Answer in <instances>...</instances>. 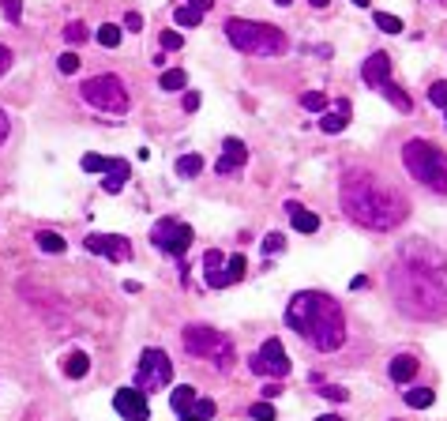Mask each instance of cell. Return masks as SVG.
<instances>
[{
  "label": "cell",
  "instance_id": "cell-1",
  "mask_svg": "<svg viewBox=\"0 0 447 421\" xmlns=\"http://www.w3.org/2000/svg\"><path fill=\"white\" fill-rule=\"evenodd\" d=\"M338 200H342V215L365 230H394L410 210L399 188H391L384 177L365 174V169H353V174L342 177Z\"/></svg>",
  "mask_w": 447,
  "mask_h": 421
},
{
  "label": "cell",
  "instance_id": "cell-2",
  "mask_svg": "<svg viewBox=\"0 0 447 421\" xmlns=\"http://www.w3.org/2000/svg\"><path fill=\"white\" fill-rule=\"evenodd\" d=\"M394 305L414 320H447V275L436 263L402 260L391 271Z\"/></svg>",
  "mask_w": 447,
  "mask_h": 421
},
{
  "label": "cell",
  "instance_id": "cell-3",
  "mask_svg": "<svg viewBox=\"0 0 447 421\" xmlns=\"http://www.w3.org/2000/svg\"><path fill=\"white\" fill-rule=\"evenodd\" d=\"M286 324L320 353H331L346 342V316H342V305L331 294H320V289H301V294L289 297Z\"/></svg>",
  "mask_w": 447,
  "mask_h": 421
},
{
  "label": "cell",
  "instance_id": "cell-4",
  "mask_svg": "<svg viewBox=\"0 0 447 421\" xmlns=\"http://www.w3.org/2000/svg\"><path fill=\"white\" fill-rule=\"evenodd\" d=\"M226 38L230 46H237L241 53H248V57H282V53L289 49L286 34L279 31V26L271 23H252V19H226Z\"/></svg>",
  "mask_w": 447,
  "mask_h": 421
},
{
  "label": "cell",
  "instance_id": "cell-5",
  "mask_svg": "<svg viewBox=\"0 0 447 421\" xmlns=\"http://www.w3.org/2000/svg\"><path fill=\"white\" fill-rule=\"evenodd\" d=\"M402 166L410 169V177L421 181L432 192L447 196V154L440 147H432L429 139H410L402 147Z\"/></svg>",
  "mask_w": 447,
  "mask_h": 421
},
{
  "label": "cell",
  "instance_id": "cell-6",
  "mask_svg": "<svg viewBox=\"0 0 447 421\" xmlns=\"http://www.w3.org/2000/svg\"><path fill=\"white\" fill-rule=\"evenodd\" d=\"M181 339H184V350H188L192 358L210 361L218 373L233 368V342H230V335H222V331H215V327H207V324H188Z\"/></svg>",
  "mask_w": 447,
  "mask_h": 421
},
{
  "label": "cell",
  "instance_id": "cell-7",
  "mask_svg": "<svg viewBox=\"0 0 447 421\" xmlns=\"http://www.w3.org/2000/svg\"><path fill=\"white\" fill-rule=\"evenodd\" d=\"M79 95H83L87 105H95V110H102V113H113V117L128 113V90H124V79L121 75L102 72L95 79H87V83L79 87Z\"/></svg>",
  "mask_w": 447,
  "mask_h": 421
},
{
  "label": "cell",
  "instance_id": "cell-8",
  "mask_svg": "<svg viewBox=\"0 0 447 421\" xmlns=\"http://www.w3.org/2000/svg\"><path fill=\"white\" fill-rule=\"evenodd\" d=\"M169 380H173V361H169V353L166 350H143L139 353V365H136V388L143 395H151V391H162L169 388Z\"/></svg>",
  "mask_w": 447,
  "mask_h": 421
},
{
  "label": "cell",
  "instance_id": "cell-9",
  "mask_svg": "<svg viewBox=\"0 0 447 421\" xmlns=\"http://www.w3.org/2000/svg\"><path fill=\"white\" fill-rule=\"evenodd\" d=\"M151 241L158 252H169V256H184L195 241V233L188 222H177V218H158L154 230H151Z\"/></svg>",
  "mask_w": 447,
  "mask_h": 421
},
{
  "label": "cell",
  "instance_id": "cell-10",
  "mask_svg": "<svg viewBox=\"0 0 447 421\" xmlns=\"http://www.w3.org/2000/svg\"><path fill=\"white\" fill-rule=\"evenodd\" d=\"M169 406H173L177 421H210V417H215V403L200 399V391H195L192 384L173 388V395H169Z\"/></svg>",
  "mask_w": 447,
  "mask_h": 421
},
{
  "label": "cell",
  "instance_id": "cell-11",
  "mask_svg": "<svg viewBox=\"0 0 447 421\" xmlns=\"http://www.w3.org/2000/svg\"><path fill=\"white\" fill-rule=\"evenodd\" d=\"M248 365H252L256 376H271V380L289 376V358H286V350H282L279 339H267V342H263L252 358H248Z\"/></svg>",
  "mask_w": 447,
  "mask_h": 421
},
{
  "label": "cell",
  "instance_id": "cell-12",
  "mask_svg": "<svg viewBox=\"0 0 447 421\" xmlns=\"http://www.w3.org/2000/svg\"><path fill=\"white\" fill-rule=\"evenodd\" d=\"M113 410L124 421H151V403L139 388H121L113 395Z\"/></svg>",
  "mask_w": 447,
  "mask_h": 421
},
{
  "label": "cell",
  "instance_id": "cell-13",
  "mask_svg": "<svg viewBox=\"0 0 447 421\" xmlns=\"http://www.w3.org/2000/svg\"><path fill=\"white\" fill-rule=\"evenodd\" d=\"M83 245H87V252L109 256V260H117V263L131 260V245H128V237H121V233H90Z\"/></svg>",
  "mask_w": 447,
  "mask_h": 421
},
{
  "label": "cell",
  "instance_id": "cell-14",
  "mask_svg": "<svg viewBox=\"0 0 447 421\" xmlns=\"http://www.w3.org/2000/svg\"><path fill=\"white\" fill-rule=\"evenodd\" d=\"M244 158H248V151H244V143L241 139H226V147H222V158H218V174L226 177V174H233V169H241L244 166Z\"/></svg>",
  "mask_w": 447,
  "mask_h": 421
},
{
  "label": "cell",
  "instance_id": "cell-15",
  "mask_svg": "<svg viewBox=\"0 0 447 421\" xmlns=\"http://www.w3.org/2000/svg\"><path fill=\"white\" fill-rule=\"evenodd\" d=\"M203 263H207V286L210 289H226L230 286V275H226V260H222L218 248H210V252L203 256Z\"/></svg>",
  "mask_w": 447,
  "mask_h": 421
},
{
  "label": "cell",
  "instance_id": "cell-16",
  "mask_svg": "<svg viewBox=\"0 0 447 421\" xmlns=\"http://www.w3.org/2000/svg\"><path fill=\"white\" fill-rule=\"evenodd\" d=\"M128 174H131V166L124 162V158H109V166H105V181H102V188L109 192V196H117V192L124 188Z\"/></svg>",
  "mask_w": 447,
  "mask_h": 421
},
{
  "label": "cell",
  "instance_id": "cell-17",
  "mask_svg": "<svg viewBox=\"0 0 447 421\" xmlns=\"http://www.w3.org/2000/svg\"><path fill=\"white\" fill-rule=\"evenodd\" d=\"M387 75H391V57L387 53H372V57L365 60V68H361V79L368 87H376L379 79H387Z\"/></svg>",
  "mask_w": 447,
  "mask_h": 421
},
{
  "label": "cell",
  "instance_id": "cell-18",
  "mask_svg": "<svg viewBox=\"0 0 447 421\" xmlns=\"http://www.w3.org/2000/svg\"><path fill=\"white\" fill-rule=\"evenodd\" d=\"M286 215H289V222H293L297 233H316V230H320V215H312V210L301 207V203H286Z\"/></svg>",
  "mask_w": 447,
  "mask_h": 421
},
{
  "label": "cell",
  "instance_id": "cell-19",
  "mask_svg": "<svg viewBox=\"0 0 447 421\" xmlns=\"http://www.w3.org/2000/svg\"><path fill=\"white\" fill-rule=\"evenodd\" d=\"M387 373H391L394 384H410L414 373H417V358H414V353H399V358H391Z\"/></svg>",
  "mask_w": 447,
  "mask_h": 421
},
{
  "label": "cell",
  "instance_id": "cell-20",
  "mask_svg": "<svg viewBox=\"0 0 447 421\" xmlns=\"http://www.w3.org/2000/svg\"><path fill=\"white\" fill-rule=\"evenodd\" d=\"M64 376H72V380H83L87 373H90V358H87V353L83 350H72L68 353V358H64Z\"/></svg>",
  "mask_w": 447,
  "mask_h": 421
},
{
  "label": "cell",
  "instance_id": "cell-21",
  "mask_svg": "<svg viewBox=\"0 0 447 421\" xmlns=\"http://www.w3.org/2000/svg\"><path fill=\"white\" fill-rule=\"evenodd\" d=\"M432 403H436V391L432 388H410L406 391V406H410V410H429Z\"/></svg>",
  "mask_w": 447,
  "mask_h": 421
},
{
  "label": "cell",
  "instance_id": "cell-22",
  "mask_svg": "<svg viewBox=\"0 0 447 421\" xmlns=\"http://www.w3.org/2000/svg\"><path fill=\"white\" fill-rule=\"evenodd\" d=\"M38 248H42V252H64V248H68V241H64L60 233H53V230H38Z\"/></svg>",
  "mask_w": 447,
  "mask_h": 421
},
{
  "label": "cell",
  "instance_id": "cell-23",
  "mask_svg": "<svg viewBox=\"0 0 447 421\" xmlns=\"http://www.w3.org/2000/svg\"><path fill=\"white\" fill-rule=\"evenodd\" d=\"M177 174L181 177H200L203 174V158L200 154H181L177 158Z\"/></svg>",
  "mask_w": 447,
  "mask_h": 421
},
{
  "label": "cell",
  "instance_id": "cell-24",
  "mask_svg": "<svg viewBox=\"0 0 447 421\" xmlns=\"http://www.w3.org/2000/svg\"><path fill=\"white\" fill-rule=\"evenodd\" d=\"M98 46H105V49H117V46H121V26L102 23V26H98Z\"/></svg>",
  "mask_w": 447,
  "mask_h": 421
},
{
  "label": "cell",
  "instance_id": "cell-25",
  "mask_svg": "<svg viewBox=\"0 0 447 421\" xmlns=\"http://www.w3.org/2000/svg\"><path fill=\"white\" fill-rule=\"evenodd\" d=\"M184 87H188V75H184L181 68L162 72V90H184Z\"/></svg>",
  "mask_w": 447,
  "mask_h": 421
},
{
  "label": "cell",
  "instance_id": "cell-26",
  "mask_svg": "<svg viewBox=\"0 0 447 421\" xmlns=\"http://www.w3.org/2000/svg\"><path fill=\"white\" fill-rule=\"evenodd\" d=\"M376 26L384 34H402V19L399 16H387V11H376Z\"/></svg>",
  "mask_w": 447,
  "mask_h": 421
},
{
  "label": "cell",
  "instance_id": "cell-27",
  "mask_svg": "<svg viewBox=\"0 0 447 421\" xmlns=\"http://www.w3.org/2000/svg\"><path fill=\"white\" fill-rule=\"evenodd\" d=\"M301 105L312 110V113H323L327 110V95H323V90H308V95H301Z\"/></svg>",
  "mask_w": 447,
  "mask_h": 421
},
{
  "label": "cell",
  "instance_id": "cell-28",
  "mask_svg": "<svg viewBox=\"0 0 447 421\" xmlns=\"http://www.w3.org/2000/svg\"><path fill=\"white\" fill-rule=\"evenodd\" d=\"M64 42H68V46H83L87 42V26L83 23H68V26H64Z\"/></svg>",
  "mask_w": 447,
  "mask_h": 421
},
{
  "label": "cell",
  "instance_id": "cell-29",
  "mask_svg": "<svg viewBox=\"0 0 447 421\" xmlns=\"http://www.w3.org/2000/svg\"><path fill=\"white\" fill-rule=\"evenodd\" d=\"M320 128L331 132V136H338V132L346 128V117H342V113H323V117H320Z\"/></svg>",
  "mask_w": 447,
  "mask_h": 421
},
{
  "label": "cell",
  "instance_id": "cell-30",
  "mask_svg": "<svg viewBox=\"0 0 447 421\" xmlns=\"http://www.w3.org/2000/svg\"><path fill=\"white\" fill-rule=\"evenodd\" d=\"M173 19H177V26H200V11H195V8H177L173 11Z\"/></svg>",
  "mask_w": 447,
  "mask_h": 421
},
{
  "label": "cell",
  "instance_id": "cell-31",
  "mask_svg": "<svg viewBox=\"0 0 447 421\" xmlns=\"http://www.w3.org/2000/svg\"><path fill=\"white\" fill-rule=\"evenodd\" d=\"M429 102L440 105V110H447V79H440V83L429 87Z\"/></svg>",
  "mask_w": 447,
  "mask_h": 421
},
{
  "label": "cell",
  "instance_id": "cell-32",
  "mask_svg": "<svg viewBox=\"0 0 447 421\" xmlns=\"http://www.w3.org/2000/svg\"><path fill=\"white\" fill-rule=\"evenodd\" d=\"M244 256H233V260H226V275H230V282H241L244 279Z\"/></svg>",
  "mask_w": 447,
  "mask_h": 421
},
{
  "label": "cell",
  "instance_id": "cell-33",
  "mask_svg": "<svg viewBox=\"0 0 447 421\" xmlns=\"http://www.w3.org/2000/svg\"><path fill=\"white\" fill-rule=\"evenodd\" d=\"M0 8H4V19L8 23H19L23 19V0H0Z\"/></svg>",
  "mask_w": 447,
  "mask_h": 421
},
{
  "label": "cell",
  "instance_id": "cell-34",
  "mask_svg": "<svg viewBox=\"0 0 447 421\" xmlns=\"http://www.w3.org/2000/svg\"><path fill=\"white\" fill-rule=\"evenodd\" d=\"M105 166H109V158H102V154H87V158H83V169H87V174H105Z\"/></svg>",
  "mask_w": 447,
  "mask_h": 421
},
{
  "label": "cell",
  "instance_id": "cell-35",
  "mask_svg": "<svg viewBox=\"0 0 447 421\" xmlns=\"http://www.w3.org/2000/svg\"><path fill=\"white\" fill-rule=\"evenodd\" d=\"M248 414H252V421H274V406L271 403H256Z\"/></svg>",
  "mask_w": 447,
  "mask_h": 421
},
{
  "label": "cell",
  "instance_id": "cell-36",
  "mask_svg": "<svg viewBox=\"0 0 447 421\" xmlns=\"http://www.w3.org/2000/svg\"><path fill=\"white\" fill-rule=\"evenodd\" d=\"M57 68H60L64 75H72V72H79V53H64V57L57 60Z\"/></svg>",
  "mask_w": 447,
  "mask_h": 421
},
{
  "label": "cell",
  "instance_id": "cell-37",
  "mask_svg": "<svg viewBox=\"0 0 447 421\" xmlns=\"http://www.w3.org/2000/svg\"><path fill=\"white\" fill-rule=\"evenodd\" d=\"M282 248H286V237L282 233H267V241H263V252H282Z\"/></svg>",
  "mask_w": 447,
  "mask_h": 421
},
{
  "label": "cell",
  "instance_id": "cell-38",
  "mask_svg": "<svg viewBox=\"0 0 447 421\" xmlns=\"http://www.w3.org/2000/svg\"><path fill=\"white\" fill-rule=\"evenodd\" d=\"M200 102H203L200 90H184V102L181 105H184V113H195V110H200Z\"/></svg>",
  "mask_w": 447,
  "mask_h": 421
},
{
  "label": "cell",
  "instance_id": "cell-39",
  "mask_svg": "<svg viewBox=\"0 0 447 421\" xmlns=\"http://www.w3.org/2000/svg\"><path fill=\"white\" fill-rule=\"evenodd\" d=\"M320 395H323V399H331V403H342V399H346V388H338V384H327V388H323Z\"/></svg>",
  "mask_w": 447,
  "mask_h": 421
},
{
  "label": "cell",
  "instance_id": "cell-40",
  "mask_svg": "<svg viewBox=\"0 0 447 421\" xmlns=\"http://www.w3.org/2000/svg\"><path fill=\"white\" fill-rule=\"evenodd\" d=\"M162 46H166V49H181L184 38H181L177 31H166V34H162Z\"/></svg>",
  "mask_w": 447,
  "mask_h": 421
},
{
  "label": "cell",
  "instance_id": "cell-41",
  "mask_svg": "<svg viewBox=\"0 0 447 421\" xmlns=\"http://www.w3.org/2000/svg\"><path fill=\"white\" fill-rule=\"evenodd\" d=\"M124 26H128V31H143V16H139V11H128V16H124Z\"/></svg>",
  "mask_w": 447,
  "mask_h": 421
},
{
  "label": "cell",
  "instance_id": "cell-42",
  "mask_svg": "<svg viewBox=\"0 0 447 421\" xmlns=\"http://www.w3.org/2000/svg\"><path fill=\"white\" fill-rule=\"evenodd\" d=\"M11 68V49L8 46H0V75H4Z\"/></svg>",
  "mask_w": 447,
  "mask_h": 421
},
{
  "label": "cell",
  "instance_id": "cell-43",
  "mask_svg": "<svg viewBox=\"0 0 447 421\" xmlns=\"http://www.w3.org/2000/svg\"><path fill=\"white\" fill-rule=\"evenodd\" d=\"M8 132H11V121H8V113H4V110H0V143H4V139H8Z\"/></svg>",
  "mask_w": 447,
  "mask_h": 421
},
{
  "label": "cell",
  "instance_id": "cell-44",
  "mask_svg": "<svg viewBox=\"0 0 447 421\" xmlns=\"http://www.w3.org/2000/svg\"><path fill=\"white\" fill-rule=\"evenodd\" d=\"M210 4H215V0H192V8H195V11H200V16H203V11H207Z\"/></svg>",
  "mask_w": 447,
  "mask_h": 421
},
{
  "label": "cell",
  "instance_id": "cell-45",
  "mask_svg": "<svg viewBox=\"0 0 447 421\" xmlns=\"http://www.w3.org/2000/svg\"><path fill=\"white\" fill-rule=\"evenodd\" d=\"M335 113H342V117H350V98H338V110Z\"/></svg>",
  "mask_w": 447,
  "mask_h": 421
},
{
  "label": "cell",
  "instance_id": "cell-46",
  "mask_svg": "<svg viewBox=\"0 0 447 421\" xmlns=\"http://www.w3.org/2000/svg\"><path fill=\"white\" fill-rule=\"evenodd\" d=\"M316 421H346V417H338V414H323V417H316Z\"/></svg>",
  "mask_w": 447,
  "mask_h": 421
},
{
  "label": "cell",
  "instance_id": "cell-47",
  "mask_svg": "<svg viewBox=\"0 0 447 421\" xmlns=\"http://www.w3.org/2000/svg\"><path fill=\"white\" fill-rule=\"evenodd\" d=\"M312 4H316V8H327V4H331V0H312Z\"/></svg>",
  "mask_w": 447,
  "mask_h": 421
},
{
  "label": "cell",
  "instance_id": "cell-48",
  "mask_svg": "<svg viewBox=\"0 0 447 421\" xmlns=\"http://www.w3.org/2000/svg\"><path fill=\"white\" fill-rule=\"evenodd\" d=\"M350 4H357V8H368V0H350Z\"/></svg>",
  "mask_w": 447,
  "mask_h": 421
},
{
  "label": "cell",
  "instance_id": "cell-49",
  "mask_svg": "<svg viewBox=\"0 0 447 421\" xmlns=\"http://www.w3.org/2000/svg\"><path fill=\"white\" fill-rule=\"evenodd\" d=\"M274 4H279V8H286V4H293V0H274Z\"/></svg>",
  "mask_w": 447,
  "mask_h": 421
}]
</instances>
